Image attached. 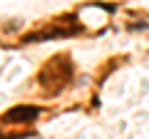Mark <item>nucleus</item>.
Segmentation results:
<instances>
[{"instance_id": "2", "label": "nucleus", "mask_w": 149, "mask_h": 139, "mask_svg": "<svg viewBox=\"0 0 149 139\" xmlns=\"http://www.w3.org/2000/svg\"><path fill=\"white\" fill-rule=\"evenodd\" d=\"M37 114H40V109H37V107L17 104V107L8 109V112L0 117V122H3V124H27V122H35Z\"/></svg>"}, {"instance_id": "1", "label": "nucleus", "mask_w": 149, "mask_h": 139, "mask_svg": "<svg viewBox=\"0 0 149 139\" xmlns=\"http://www.w3.org/2000/svg\"><path fill=\"white\" fill-rule=\"evenodd\" d=\"M70 75H72V62H70L65 55H57V57H52L42 70H40V77H37V80H40V85L47 92H57V90H62V87L67 85Z\"/></svg>"}]
</instances>
